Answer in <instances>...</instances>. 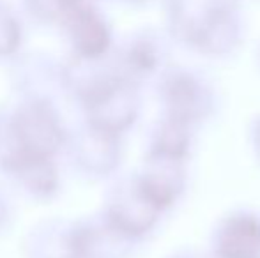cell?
Returning a JSON list of instances; mask_svg holds the SVG:
<instances>
[{"instance_id": "6da1fadb", "label": "cell", "mask_w": 260, "mask_h": 258, "mask_svg": "<svg viewBox=\"0 0 260 258\" xmlns=\"http://www.w3.org/2000/svg\"><path fill=\"white\" fill-rule=\"evenodd\" d=\"M175 30L202 52L221 53L239 39L241 14L236 0H170Z\"/></svg>"}, {"instance_id": "3957f363", "label": "cell", "mask_w": 260, "mask_h": 258, "mask_svg": "<svg viewBox=\"0 0 260 258\" xmlns=\"http://www.w3.org/2000/svg\"><path fill=\"white\" fill-rule=\"evenodd\" d=\"M221 251L226 258H260V223L250 217L229 223L221 237Z\"/></svg>"}, {"instance_id": "7a4b0ae2", "label": "cell", "mask_w": 260, "mask_h": 258, "mask_svg": "<svg viewBox=\"0 0 260 258\" xmlns=\"http://www.w3.org/2000/svg\"><path fill=\"white\" fill-rule=\"evenodd\" d=\"M13 134L18 143L16 152L48 158L64 141L58 119L48 104L34 103L23 106L13 121Z\"/></svg>"}]
</instances>
